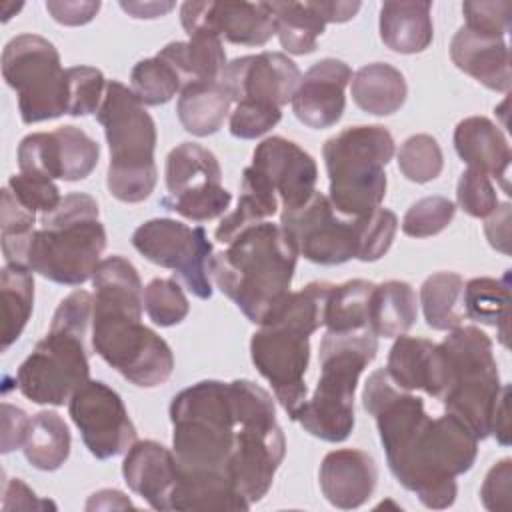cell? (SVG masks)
Masks as SVG:
<instances>
[{
  "label": "cell",
  "instance_id": "54",
  "mask_svg": "<svg viewBox=\"0 0 512 512\" xmlns=\"http://www.w3.org/2000/svg\"><path fill=\"white\" fill-rule=\"evenodd\" d=\"M4 510H42V508H56L50 500H40L20 478H12L6 482L4 488Z\"/></svg>",
  "mask_w": 512,
  "mask_h": 512
},
{
  "label": "cell",
  "instance_id": "59",
  "mask_svg": "<svg viewBox=\"0 0 512 512\" xmlns=\"http://www.w3.org/2000/svg\"><path fill=\"white\" fill-rule=\"evenodd\" d=\"M120 8L134 18H158L174 8V2H120Z\"/></svg>",
  "mask_w": 512,
  "mask_h": 512
},
{
  "label": "cell",
  "instance_id": "36",
  "mask_svg": "<svg viewBox=\"0 0 512 512\" xmlns=\"http://www.w3.org/2000/svg\"><path fill=\"white\" fill-rule=\"evenodd\" d=\"M2 294V350L6 352L26 328L34 306V276L28 266L6 264L0 272Z\"/></svg>",
  "mask_w": 512,
  "mask_h": 512
},
{
  "label": "cell",
  "instance_id": "21",
  "mask_svg": "<svg viewBox=\"0 0 512 512\" xmlns=\"http://www.w3.org/2000/svg\"><path fill=\"white\" fill-rule=\"evenodd\" d=\"M352 80V70L336 58H322L312 64L290 100L294 116L308 128L334 126L346 108L344 88Z\"/></svg>",
  "mask_w": 512,
  "mask_h": 512
},
{
  "label": "cell",
  "instance_id": "9",
  "mask_svg": "<svg viewBox=\"0 0 512 512\" xmlns=\"http://www.w3.org/2000/svg\"><path fill=\"white\" fill-rule=\"evenodd\" d=\"M330 178L328 200L342 216H364L380 208L386 196V164L394 156V138L380 126H350L328 138L322 148Z\"/></svg>",
  "mask_w": 512,
  "mask_h": 512
},
{
  "label": "cell",
  "instance_id": "16",
  "mask_svg": "<svg viewBox=\"0 0 512 512\" xmlns=\"http://www.w3.org/2000/svg\"><path fill=\"white\" fill-rule=\"evenodd\" d=\"M280 226L298 254L314 264L334 266L358 258L356 216L338 214L328 196L320 192H314L294 210H282Z\"/></svg>",
  "mask_w": 512,
  "mask_h": 512
},
{
  "label": "cell",
  "instance_id": "46",
  "mask_svg": "<svg viewBox=\"0 0 512 512\" xmlns=\"http://www.w3.org/2000/svg\"><path fill=\"white\" fill-rule=\"evenodd\" d=\"M358 224V260L374 262L382 258L396 236L398 218L386 208H376L364 216H356Z\"/></svg>",
  "mask_w": 512,
  "mask_h": 512
},
{
  "label": "cell",
  "instance_id": "2",
  "mask_svg": "<svg viewBox=\"0 0 512 512\" xmlns=\"http://www.w3.org/2000/svg\"><path fill=\"white\" fill-rule=\"evenodd\" d=\"M92 350L140 388L164 384L174 370L168 342L144 326V286L134 264L122 256L100 260L94 276Z\"/></svg>",
  "mask_w": 512,
  "mask_h": 512
},
{
  "label": "cell",
  "instance_id": "40",
  "mask_svg": "<svg viewBox=\"0 0 512 512\" xmlns=\"http://www.w3.org/2000/svg\"><path fill=\"white\" fill-rule=\"evenodd\" d=\"M130 90L144 106L170 102L182 90V80L174 66L162 56L140 60L130 72Z\"/></svg>",
  "mask_w": 512,
  "mask_h": 512
},
{
  "label": "cell",
  "instance_id": "45",
  "mask_svg": "<svg viewBox=\"0 0 512 512\" xmlns=\"http://www.w3.org/2000/svg\"><path fill=\"white\" fill-rule=\"evenodd\" d=\"M456 204L444 196H426L416 200L402 218V232L412 238L440 234L452 222Z\"/></svg>",
  "mask_w": 512,
  "mask_h": 512
},
{
  "label": "cell",
  "instance_id": "8",
  "mask_svg": "<svg viewBox=\"0 0 512 512\" xmlns=\"http://www.w3.org/2000/svg\"><path fill=\"white\" fill-rule=\"evenodd\" d=\"M110 148L108 192L126 204L146 200L156 186V124L136 94L118 80H108L96 112Z\"/></svg>",
  "mask_w": 512,
  "mask_h": 512
},
{
  "label": "cell",
  "instance_id": "4",
  "mask_svg": "<svg viewBox=\"0 0 512 512\" xmlns=\"http://www.w3.org/2000/svg\"><path fill=\"white\" fill-rule=\"evenodd\" d=\"M170 422L180 474L232 482L230 462L240 424L232 382L200 380L180 390L170 402Z\"/></svg>",
  "mask_w": 512,
  "mask_h": 512
},
{
  "label": "cell",
  "instance_id": "17",
  "mask_svg": "<svg viewBox=\"0 0 512 512\" xmlns=\"http://www.w3.org/2000/svg\"><path fill=\"white\" fill-rule=\"evenodd\" d=\"M68 412L84 446L98 460L124 454L136 442V426L120 394L100 380L80 386L68 400Z\"/></svg>",
  "mask_w": 512,
  "mask_h": 512
},
{
  "label": "cell",
  "instance_id": "47",
  "mask_svg": "<svg viewBox=\"0 0 512 512\" xmlns=\"http://www.w3.org/2000/svg\"><path fill=\"white\" fill-rule=\"evenodd\" d=\"M456 200L458 206L472 218H488L498 208L496 188L484 172L474 168H466L460 174Z\"/></svg>",
  "mask_w": 512,
  "mask_h": 512
},
{
  "label": "cell",
  "instance_id": "49",
  "mask_svg": "<svg viewBox=\"0 0 512 512\" xmlns=\"http://www.w3.org/2000/svg\"><path fill=\"white\" fill-rule=\"evenodd\" d=\"M282 118V108L262 102H238L230 112V134L252 140L266 134Z\"/></svg>",
  "mask_w": 512,
  "mask_h": 512
},
{
  "label": "cell",
  "instance_id": "13",
  "mask_svg": "<svg viewBox=\"0 0 512 512\" xmlns=\"http://www.w3.org/2000/svg\"><path fill=\"white\" fill-rule=\"evenodd\" d=\"M168 194L160 204L188 220L204 222L222 216L232 194L222 186V170L214 152L196 142H182L166 158Z\"/></svg>",
  "mask_w": 512,
  "mask_h": 512
},
{
  "label": "cell",
  "instance_id": "42",
  "mask_svg": "<svg viewBox=\"0 0 512 512\" xmlns=\"http://www.w3.org/2000/svg\"><path fill=\"white\" fill-rule=\"evenodd\" d=\"M398 170L406 180L426 184L440 176L444 156L438 140L430 134H414L406 138L398 150Z\"/></svg>",
  "mask_w": 512,
  "mask_h": 512
},
{
  "label": "cell",
  "instance_id": "31",
  "mask_svg": "<svg viewBox=\"0 0 512 512\" xmlns=\"http://www.w3.org/2000/svg\"><path fill=\"white\" fill-rule=\"evenodd\" d=\"M418 316L414 288L404 280L376 284L368 306V330L376 338H398L406 334Z\"/></svg>",
  "mask_w": 512,
  "mask_h": 512
},
{
  "label": "cell",
  "instance_id": "24",
  "mask_svg": "<svg viewBox=\"0 0 512 512\" xmlns=\"http://www.w3.org/2000/svg\"><path fill=\"white\" fill-rule=\"evenodd\" d=\"M318 482L324 498L332 506L342 510L360 508L376 488L378 466L364 450H332L320 464Z\"/></svg>",
  "mask_w": 512,
  "mask_h": 512
},
{
  "label": "cell",
  "instance_id": "7",
  "mask_svg": "<svg viewBox=\"0 0 512 512\" xmlns=\"http://www.w3.org/2000/svg\"><path fill=\"white\" fill-rule=\"evenodd\" d=\"M378 338L368 330L328 332L320 340V378L312 398L294 414L308 434L342 442L354 428V392L362 370L374 360Z\"/></svg>",
  "mask_w": 512,
  "mask_h": 512
},
{
  "label": "cell",
  "instance_id": "39",
  "mask_svg": "<svg viewBox=\"0 0 512 512\" xmlns=\"http://www.w3.org/2000/svg\"><path fill=\"white\" fill-rule=\"evenodd\" d=\"M376 284L354 278L344 284H332L326 310L324 326L328 332H352L368 328V306Z\"/></svg>",
  "mask_w": 512,
  "mask_h": 512
},
{
  "label": "cell",
  "instance_id": "38",
  "mask_svg": "<svg viewBox=\"0 0 512 512\" xmlns=\"http://www.w3.org/2000/svg\"><path fill=\"white\" fill-rule=\"evenodd\" d=\"M464 280L456 272H436L420 288L424 320L432 330H452L464 318Z\"/></svg>",
  "mask_w": 512,
  "mask_h": 512
},
{
  "label": "cell",
  "instance_id": "19",
  "mask_svg": "<svg viewBox=\"0 0 512 512\" xmlns=\"http://www.w3.org/2000/svg\"><path fill=\"white\" fill-rule=\"evenodd\" d=\"M300 68L282 52H260L226 64L222 84L234 104L262 102L282 108L300 84Z\"/></svg>",
  "mask_w": 512,
  "mask_h": 512
},
{
  "label": "cell",
  "instance_id": "6",
  "mask_svg": "<svg viewBox=\"0 0 512 512\" xmlns=\"http://www.w3.org/2000/svg\"><path fill=\"white\" fill-rule=\"evenodd\" d=\"M106 248V228L90 194H66L60 204L40 214V228L30 240L26 266L40 276L66 286L90 280Z\"/></svg>",
  "mask_w": 512,
  "mask_h": 512
},
{
  "label": "cell",
  "instance_id": "56",
  "mask_svg": "<svg viewBox=\"0 0 512 512\" xmlns=\"http://www.w3.org/2000/svg\"><path fill=\"white\" fill-rule=\"evenodd\" d=\"M508 398H510V386L504 384L496 402V408L492 412V422H490V434L502 444H510V416H508Z\"/></svg>",
  "mask_w": 512,
  "mask_h": 512
},
{
  "label": "cell",
  "instance_id": "44",
  "mask_svg": "<svg viewBox=\"0 0 512 512\" xmlns=\"http://www.w3.org/2000/svg\"><path fill=\"white\" fill-rule=\"evenodd\" d=\"M104 74L92 66L66 68V114H96L106 92Z\"/></svg>",
  "mask_w": 512,
  "mask_h": 512
},
{
  "label": "cell",
  "instance_id": "22",
  "mask_svg": "<svg viewBox=\"0 0 512 512\" xmlns=\"http://www.w3.org/2000/svg\"><path fill=\"white\" fill-rule=\"evenodd\" d=\"M386 374L406 392L422 390L432 398H442L448 386V364L440 344L426 338L398 336L386 360Z\"/></svg>",
  "mask_w": 512,
  "mask_h": 512
},
{
  "label": "cell",
  "instance_id": "37",
  "mask_svg": "<svg viewBox=\"0 0 512 512\" xmlns=\"http://www.w3.org/2000/svg\"><path fill=\"white\" fill-rule=\"evenodd\" d=\"M280 46L288 54L304 56L316 50L318 36L324 34L326 22L310 2H268Z\"/></svg>",
  "mask_w": 512,
  "mask_h": 512
},
{
  "label": "cell",
  "instance_id": "52",
  "mask_svg": "<svg viewBox=\"0 0 512 512\" xmlns=\"http://www.w3.org/2000/svg\"><path fill=\"white\" fill-rule=\"evenodd\" d=\"M28 426H30V418L22 408L2 402V434H0L2 454H8L24 446Z\"/></svg>",
  "mask_w": 512,
  "mask_h": 512
},
{
  "label": "cell",
  "instance_id": "30",
  "mask_svg": "<svg viewBox=\"0 0 512 512\" xmlns=\"http://www.w3.org/2000/svg\"><path fill=\"white\" fill-rule=\"evenodd\" d=\"M350 92L360 110L374 116H388L402 108L408 86L398 68L386 62H372L352 74Z\"/></svg>",
  "mask_w": 512,
  "mask_h": 512
},
{
  "label": "cell",
  "instance_id": "35",
  "mask_svg": "<svg viewBox=\"0 0 512 512\" xmlns=\"http://www.w3.org/2000/svg\"><path fill=\"white\" fill-rule=\"evenodd\" d=\"M70 430L64 418L52 410H42L30 418L24 440V456L38 470H58L70 456Z\"/></svg>",
  "mask_w": 512,
  "mask_h": 512
},
{
  "label": "cell",
  "instance_id": "55",
  "mask_svg": "<svg viewBox=\"0 0 512 512\" xmlns=\"http://www.w3.org/2000/svg\"><path fill=\"white\" fill-rule=\"evenodd\" d=\"M486 238L492 248L510 254V204H498L484 224Z\"/></svg>",
  "mask_w": 512,
  "mask_h": 512
},
{
  "label": "cell",
  "instance_id": "57",
  "mask_svg": "<svg viewBox=\"0 0 512 512\" xmlns=\"http://www.w3.org/2000/svg\"><path fill=\"white\" fill-rule=\"evenodd\" d=\"M320 18L328 22H348L360 10V2H338V0H316L310 2Z\"/></svg>",
  "mask_w": 512,
  "mask_h": 512
},
{
  "label": "cell",
  "instance_id": "23",
  "mask_svg": "<svg viewBox=\"0 0 512 512\" xmlns=\"http://www.w3.org/2000/svg\"><path fill=\"white\" fill-rule=\"evenodd\" d=\"M128 488L142 496L154 510H172V494L178 482L174 452L154 440L134 442L122 462Z\"/></svg>",
  "mask_w": 512,
  "mask_h": 512
},
{
  "label": "cell",
  "instance_id": "18",
  "mask_svg": "<svg viewBox=\"0 0 512 512\" xmlns=\"http://www.w3.org/2000/svg\"><path fill=\"white\" fill-rule=\"evenodd\" d=\"M180 22L186 34L212 32L242 46H264L276 34L268 2H184Z\"/></svg>",
  "mask_w": 512,
  "mask_h": 512
},
{
  "label": "cell",
  "instance_id": "29",
  "mask_svg": "<svg viewBox=\"0 0 512 512\" xmlns=\"http://www.w3.org/2000/svg\"><path fill=\"white\" fill-rule=\"evenodd\" d=\"M100 158L98 142L78 126L46 132V172L50 178L76 182L92 174Z\"/></svg>",
  "mask_w": 512,
  "mask_h": 512
},
{
  "label": "cell",
  "instance_id": "25",
  "mask_svg": "<svg viewBox=\"0 0 512 512\" xmlns=\"http://www.w3.org/2000/svg\"><path fill=\"white\" fill-rule=\"evenodd\" d=\"M450 58L458 70L490 90L508 92L512 86L510 54L504 38L462 26L452 36Z\"/></svg>",
  "mask_w": 512,
  "mask_h": 512
},
{
  "label": "cell",
  "instance_id": "48",
  "mask_svg": "<svg viewBox=\"0 0 512 512\" xmlns=\"http://www.w3.org/2000/svg\"><path fill=\"white\" fill-rule=\"evenodd\" d=\"M10 192L14 194V198L26 206L28 210H32L34 214H46L50 210H54L62 196L58 186L54 184L52 178L46 176H36V174H14L8 178Z\"/></svg>",
  "mask_w": 512,
  "mask_h": 512
},
{
  "label": "cell",
  "instance_id": "26",
  "mask_svg": "<svg viewBox=\"0 0 512 512\" xmlns=\"http://www.w3.org/2000/svg\"><path fill=\"white\" fill-rule=\"evenodd\" d=\"M454 148L468 168L480 170L488 178H496L506 194H510V144L492 120L486 116H468L460 120L454 130Z\"/></svg>",
  "mask_w": 512,
  "mask_h": 512
},
{
  "label": "cell",
  "instance_id": "10",
  "mask_svg": "<svg viewBox=\"0 0 512 512\" xmlns=\"http://www.w3.org/2000/svg\"><path fill=\"white\" fill-rule=\"evenodd\" d=\"M448 364V386L440 398L446 412L466 422L478 440L490 436L492 412L502 384L492 340L476 326H456L440 342Z\"/></svg>",
  "mask_w": 512,
  "mask_h": 512
},
{
  "label": "cell",
  "instance_id": "53",
  "mask_svg": "<svg viewBox=\"0 0 512 512\" xmlns=\"http://www.w3.org/2000/svg\"><path fill=\"white\" fill-rule=\"evenodd\" d=\"M100 2H80V0H48L46 10L50 16L64 26L88 24L100 10Z\"/></svg>",
  "mask_w": 512,
  "mask_h": 512
},
{
  "label": "cell",
  "instance_id": "58",
  "mask_svg": "<svg viewBox=\"0 0 512 512\" xmlns=\"http://www.w3.org/2000/svg\"><path fill=\"white\" fill-rule=\"evenodd\" d=\"M110 508H134V504L120 490H98L86 502V510H110Z\"/></svg>",
  "mask_w": 512,
  "mask_h": 512
},
{
  "label": "cell",
  "instance_id": "14",
  "mask_svg": "<svg viewBox=\"0 0 512 512\" xmlns=\"http://www.w3.org/2000/svg\"><path fill=\"white\" fill-rule=\"evenodd\" d=\"M132 246L150 262L174 270L200 300L212 296V242L202 226H188L172 218H152L132 234Z\"/></svg>",
  "mask_w": 512,
  "mask_h": 512
},
{
  "label": "cell",
  "instance_id": "33",
  "mask_svg": "<svg viewBox=\"0 0 512 512\" xmlns=\"http://www.w3.org/2000/svg\"><path fill=\"white\" fill-rule=\"evenodd\" d=\"M230 104L232 98L222 82H194L180 90L176 114L186 132L202 138L222 128Z\"/></svg>",
  "mask_w": 512,
  "mask_h": 512
},
{
  "label": "cell",
  "instance_id": "50",
  "mask_svg": "<svg viewBox=\"0 0 512 512\" xmlns=\"http://www.w3.org/2000/svg\"><path fill=\"white\" fill-rule=\"evenodd\" d=\"M462 12L468 28L504 38L510 32L512 2H464Z\"/></svg>",
  "mask_w": 512,
  "mask_h": 512
},
{
  "label": "cell",
  "instance_id": "27",
  "mask_svg": "<svg viewBox=\"0 0 512 512\" xmlns=\"http://www.w3.org/2000/svg\"><path fill=\"white\" fill-rule=\"evenodd\" d=\"M430 2L392 0L380 6V38L400 54L424 52L434 36Z\"/></svg>",
  "mask_w": 512,
  "mask_h": 512
},
{
  "label": "cell",
  "instance_id": "15",
  "mask_svg": "<svg viewBox=\"0 0 512 512\" xmlns=\"http://www.w3.org/2000/svg\"><path fill=\"white\" fill-rule=\"evenodd\" d=\"M310 336L304 328L276 318L260 324L250 338L252 364L268 380L290 418L308 394L304 376L310 362Z\"/></svg>",
  "mask_w": 512,
  "mask_h": 512
},
{
  "label": "cell",
  "instance_id": "28",
  "mask_svg": "<svg viewBox=\"0 0 512 512\" xmlns=\"http://www.w3.org/2000/svg\"><path fill=\"white\" fill-rule=\"evenodd\" d=\"M158 56L174 66L182 88L194 82H222L228 64L222 40L212 32H194L186 42H170Z\"/></svg>",
  "mask_w": 512,
  "mask_h": 512
},
{
  "label": "cell",
  "instance_id": "11",
  "mask_svg": "<svg viewBox=\"0 0 512 512\" xmlns=\"http://www.w3.org/2000/svg\"><path fill=\"white\" fill-rule=\"evenodd\" d=\"M238 432L230 462V478L250 506L266 496L286 454V440L276 422L272 396L250 380H232Z\"/></svg>",
  "mask_w": 512,
  "mask_h": 512
},
{
  "label": "cell",
  "instance_id": "34",
  "mask_svg": "<svg viewBox=\"0 0 512 512\" xmlns=\"http://www.w3.org/2000/svg\"><path fill=\"white\" fill-rule=\"evenodd\" d=\"M464 316L498 328L500 342L508 346V320H510V270L502 278L478 276L464 284L462 294Z\"/></svg>",
  "mask_w": 512,
  "mask_h": 512
},
{
  "label": "cell",
  "instance_id": "41",
  "mask_svg": "<svg viewBox=\"0 0 512 512\" xmlns=\"http://www.w3.org/2000/svg\"><path fill=\"white\" fill-rule=\"evenodd\" d=\"M36 214L22 206L10 188L2 190L0 200V228H2V252L6 264H22L26 266L30 240L34 236Z\"/></svg>",
  "mask_w": 512,
  "mask_h": 512
},
{
  "label": "cell",
  "instance_id": "32",
  "mask_svg": "<svg viewBox=\"0 0 512 512\" xmlns=\"http://www.w3.org/2000/svg\"><path fill=\"white\" fill-rule=\"evenodd\" d=\"M278 204V196L274 188L268 184V180L256 168H244L238 206L220 220L214 232L216 240L222 244H230L242 230L274 216Z\"/></svg>",
  "mask_w": 512,
  "mask_h": 512
},
{
  "label": "cell",
  "instance_id": "3",
  "mask_svg": "<svg viewBox=\"0 0 512 512\" xmlns=\"http://www.w3.org/2000/svg\"><path fill=\"white\" fill-rule=\"evenodd\" d=\"M298 250L286 230L260 222L210 260V278L254 324H264L290 294Z\"/></svg>",
  "mask_w": 512,
  "mask_h": 512
},
{
  "label": "cell",
  "instance_id": "51",
  "mask_svg": "<svg viewBox=\"0 0 512 512\" xmlns=\"http://www.w3.org/2000/svg\"><path fill=\"white\" fill-rule=\"evenodd\" d=\"M510 492H512V460L502 458L488 470L480 488V498L488 510L498 512V510L510 508Z\"/></svg>",
  "mask_w": 512,
  "mask_h": 512
},
{
  "label": "cell",
  "instance_id": "5",
  "mask_svg": "<svg viewBox=\"0 0 512 512\" xmlns=\"http://www.w3.org/2000/svg\"><path fill=\"white\" fill-rule=\"evenodd\" d=\"M94 296L70 292L56 308L48 334L16 370V386L34 404L62 406L90 380L88 336Z\"/></svg>",
  "mask_w": 512,
  "mask_h": 512
},
{
  "label": "cell",
  "instance_id": "1",
  "mask_svg": "<svg viewBox=\"0 0 512 512\" xmlns=\"http://www.w3.org/2000/svg\"><path fill=\"white\" fill-rule=\"evenodd\" d=\"M364 410L374 416L386 462L394 478L426 508L454 504L456 476L478 456V438L458 416L432 418L420 396L400 390L384 368L370 374L362 392Z\"/></svg>",
  "mask_w": 512,
  "mask_h": 512
},
{
  "label": "cell",
  "instance_id": "43",
  "mask_svg": "<svg viewBox=\"0 0 512 512\" xmlns=\"http://www.w3.org/2000/svg\"><path fill=\"white\" fill-rule=\"evenodd\" d=\"M144 310L156 326L168 328L188 316L190 304L176 280L154 278L144 288Z\"/></svg>",
  "mask_w": 512,
  "mask_h": 512
},
{
  "label": "cell",
  "instance_id": "12",
  "mask_svg": "<svg viewBox=\"0 0 512 512\" xmlns=\"http://www.w3.org/2000/svg\"><path fill=\"white\" fill-rule=\"evenodd\" d=\"M2 76L18 96L24 124L66 114V70L56 46L44 36H14L2 50Z\"/></svg>",
  "mask_w": 512,
  "mask_h": 512
},
{
  "label": "cell",
  "instance_id": "20",
  "mask_svg": "<svg viewBox=\"0 0 512 512\" xmlns=\"http://www.w3.org/2000/svg\"><path fill=\"white\" fill-rule=\"evenodd\" d=\"M250 166L274 188L282 210L302 206L316 192L318 168L314 158L282 136L264 138L254 148Z\"/></svg>",
  "mask_w": 512,
  "mask_h": 512
}]
</instances>
